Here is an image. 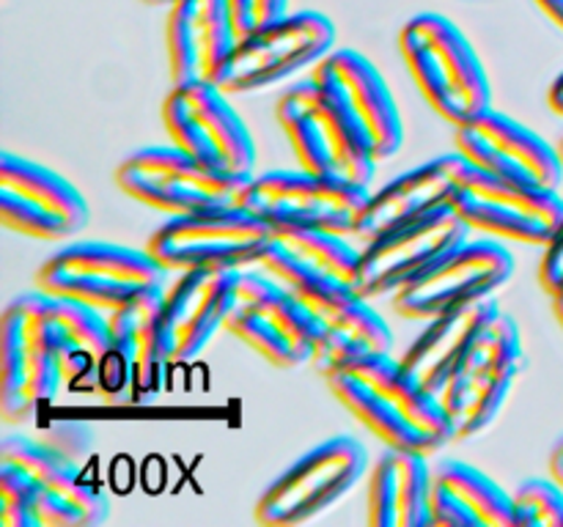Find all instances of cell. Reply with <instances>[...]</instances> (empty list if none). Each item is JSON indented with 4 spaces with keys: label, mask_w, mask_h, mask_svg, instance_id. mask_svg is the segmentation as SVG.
I'll return each mask as SVG.
<instances>
[{
    "label": "cell",
    "mask_w": 563,
    "mask_h": 527,
    "mask_svg": "<svg viewBox=\"0 0 563 527\" xmlns=\"http://www.w3.org/2000/svg\"><path fill=\"white\" fill-rule=\"evenodd\" d=\"M99 377V360L69 338L53 296L31 291L11 300L0 322V410L9 423L27 421L64 388Z\"/></svg>",
    "instance_id": "cell-1"
},
{
    "label": "cell",
    "mask_w": 563,
    "mask_h": 527,
    "mask_svg": "<svg viewBox=\"0 0 563 527\" xmlns=\"http://www.w3.org/2000/svg\"><path fill=\"white\" fill-rule=\"evenodd\" d=\"M335 399L388 448L438 453L456 431L438 395L390 351L346 362L328 377Z\"/></svg>",
    "instance_id": "cell-2"
},
{
    "label": "cell",
    "mask_w": 563,
    "mask_h": 527,
    "mask_svg": "<svg viewBox=\"0 0 563 527\" xmlns=\"http://www.w3.org/2000/svg\"><path fill=\"white\" fill-rule=\"evenodd\" d=\"M256 267L273 274L319 318L324 335L313 368L322 377H330L357 357L390 351L394 335H390L388 324L368 305L372 300L357 294L352 283H344L322 269L308 267L300 258L291 256L278 239L269 242Z\"/></svg>",
    "instance_id": "cell-3"
},
{
    "label": "cell",
    "mask_w": 563,
    "mask_h": 527,
    "mask_svg": "<svg viewBox=\"0 0 563 527\" xmlns=\"http://www.w3.org/2000/svg\"><path fill=\"white\" fill-rule=\"evenodd\" d=\"M399 49L434 113L462 126L493 110L487 69L465 33L443 14H418L401 27Z\"/></svg>",
    "instance_id": "cell-4"
},
{
    "label": "cell",
    "mask_w": 563,
    "mask_h": 527,
    "mask_svg": "<svg viewBox=\"0 0 563 527\" xmlns=\"http://www.w3.org/2000/svg\"><path fill=\"white\" fill-rule=\"evenodd\" d=\"M526 368L520 327L498 307L438 393L454 423L456 439L476 437L498 421Z\"/></svg>",
    "instance_id": "cell-5"
},
{
    "label": "cell",
    "mask_w": 563,
    "mask_h": 527,
    "mask_svg": "<svg viewBox=\"0 0 563 527\" xmlns=\"http://www.w3.org/2000/svg\"><path fill=\"white\" fill-rule=\"evenodd\" d=\"M174 274L148 250L110 242H77L60 247L36 274L38 291L110 313L137 294L168 285Z\"/></svg>",
    "instance_id": "cell-6"
},
{
    "label": "cell",
    "mask_w": 563,
    "mask_h": 527,
    "mask_svg": "<svg viewBox=\"0 0 563 527\" xmlns=\"http://www.w3.org/2000/svg\"><path fill=\"white\" fill-rule=\"evenodd\" d=\"M374 192L366 184L341 176L311 173V170H269L251 176L242 206L280 228H319L330 234H357L366 220Z\"/></svg>",
    "instance_id": "cell-7"
},
{
    "label": "cell",
    "mask_w": 563,
    "mask_h": 527,
    "mask_svg": "<svg viewBox=\"0 0 563 527\" xmlns=\"http://www.w3.org/2000/svg\"><path fill=\"white\" fill-rule=\"evenodd\" d=\"M251 176L212 168L174 143L137 148L115 170V181L126 195L168 217L242 206Z\"/></svg>",
    "instance_id": "cell-8"
},
{
    "label": "cell",
    "mask_w": 563,
    "mask_h": 527,
    "mask_svg": "<svg viewBox=\"0 0 563 527\" xmlns=\"http://www.w3.org/2000/svg\"><path fill=\"white\" fill-rule=\"evenodd\" d=\"M275 239V228L247 206L179 214L159 225L146 250L170 274L192 269H251Z\"/></svg>",
    "instance_id": "cell-9"
},
{
    "label": "cell",
    "mask_w": 563,
    "mask_h": 527,
    "mask_svg": "<svg viewBox=\"0 0 563 527\" xmlns=\"http://www.w3.org/2000/svg\"><path fill=\"white\" fill-rule=\"evenodd\" d=\"M368 472V450L357 439L330 437L291 461L256 500V522L297 527L339 505Z\"/></svg>",
    "instance_id": "cell-10"
},
{
    "label": "cell",
    "mask_w": 563,
    "mask_h": 527,
    "mask_svg": "<svg viewBox=\"0 0 563 527\" xmlns=\"http://www.w3.org/2000/svg\"><path fill=\"white\" fill-rule=\"evenodd\" d=\"M275 115L300 159V168L372 184L379 159L311 75L280 93Z\"/></svg>",
    "instance_id": "cell-11"
},
{
    "label": "cell",
    "mask_w": 563,
    "mask_h": 527,
    "mask_svg": "<svg viewBox=\"0 0 563 527\" xmlns=\"http://www.w3.org/2000/svg\"><path fill=\"white\" fill-rule=\"evenodd\" d=\"M225 329L278 368L313 366L324 335L319 318L262 267L240 269Z\"/></svg>",
    "instance_id": "cell-12"
},
{
    "label": "cell",
    "mask_w": 563,
    "mask_h": 527,
    "mask_svg": "<svg viewBox=\"0 0 563 527\" xmlns=\"http://www.w3.org/2000/svg\"><path fill=\"white\" fill-rule=\"evenodd\" d=\"M335 25L319 11L286 14L240 36L220 88L225 93H258L313 69L333 53Z\"/></svg>",
    "instance_id": "cell-13"
},
{
    "label": "cell",
    "mask_w": 563,
    "mask_h": 527,
    "mask_svg": "<svg viewBox=\"0 0 563 527\" xmlns=\"http://www.w3.org/2000/svg\"><path fill=\"white\" fill-rule=\"evenodd\" d=\"M465 159V157H462ZM451 206L484 234L504 242L548 247L563 223V198L559 190L515 184L484 173L465 159L460 170V190Z\"/></svg>",
    "instance_id": "cell-14"
},
{
    "label": "cell",
    "mask_w": 563,
    "mask_h": 527,
    "mask_svg": "<svg viewBox=\"0 0 563 527\" xmlns=\"http://www.w3.org/2000/svg\"><path fill=\"white\" fill-rule=\"evenodd\" d=\"M515 274V258L498 242L460 245L394 294V307L412 322H432L451 311L493 300Z\"/></svg>",
    "instance_id": "cell-15"
},
{
    "label": "cell",
    "mask_w": 563,
    "mask_h": 527,
    "mask_svg": "<svg viewBox=\"0 0 563 527\" xmlns=\"http://www.w3.org/2000/svg\"><path fill=\"white\" fill-rule=\"evenodd\" d=\"M174 146L229 173H253L256 143L229 102V93L207 80L179 82L163 104Z\"/></svg>",
    "instance_id": "cell-16"
},
{
    "label": "cell",
    "mask_w": 563,
    "mask_h": 527,
    "mask_svg": "<svg viewBox=\"0 0 563 527\" xmlns=\"http://www.w3.org/2000/svg\"><path fill=\"white\" fill-rule=\"evenodd\" d=\"M473 225L454 206L385 231L361 247L355 291L366 300L396 294L405 283L471 239Z\"/></svg>",
    "instance_id": "cell-17"
},
{
    "label": "cell",
    "mask_w": 563,
    "mask_h": 527,
    "mask_svg": "<svg viewBox=\"0 0 563 527\" xmlns=\"http://www.w3.org/2000/svg\"><path fill=\"white\" fill-rule=\"evenodd\" d=\"M0 220L31 239L64 242L86 228L91 209L64 176L5 152L0 157Z\"/></svg>",
    "instance_id": "cell-18"
},
{
    "label": "cell",
    "mask_w": 563,
    "mask_h": 527,
    "mask_svg": "<svg viewBox=\"0 0 563 527\" xmlns=\"http://www.w3.org/2000/svg\"><path fill=\"white\" fill-rule=\"evenodd\" d=\"M110 344L108 357L99 366V379L108 393L126 390L130 395L157 393L165 366L174 362L168 318H165V285L137 294L126 305L108 313Z\"/></svg>",
    "instance_id": "cell-19"
},
{
    "label": "cell",
    "mask_w": 563,
    "mask_h": 527,
    "mask_svg": "<svg viewBox=\"0 0 563 527\" xmlns=\"http://www.w3.org/2000/svg\"><path fill=\"white\" fill-rule=\"evenodd\" d=\"M311 77L324 88L352 130L377 159H390L405 146V124L388 82L366 55L355 49H333L319 60Z\"/></svg>",
    "instance_id": "cell-20"
},
{
    "label": "cell",
    "mask_w": 563,
    "mask_h": 527,
    "mask_svg": "<svg viewBox=\"0 0 563 527\" xmlns=\"http://www.w3.org/2000/svg\"><path fill=\"white\" fill-rule=\"evenodd\" d=\"M456 152L484 173L515 184L559 190L563 181L559 148L498 110L456 126Z\"/></svg>",
    "instance_id": "cell-21"
},
{
    "label": "cell",
    "mask_w": 563,
    "mask_h": 527,
    "mask_svg": "<svg viewBox=\"0 0 563 527\" xmlns=\"http://www.w3.org/2000/svg\"><path fill=\"white\" fill-rule=\"evenodd\" d=\"M240 33L229 0H176L168 5L165 49L174 86L207 80L220 86Z\"/></svg>",
    "instance_id": "cell-22"
},
{
    "label": "cell",
    "mask_w": 563,
    "mask_h": 527,
    "mask_svg": "<svg viewBox=\"0 0 563 527\" xmlns=\"http://www.w3.org/2000/svg\"><path fill=\"white\" fill-rule=\"evenodd\" d=\"M240 269H192L165 285V318L174 340V362H190L225 329L236 305Z\"/></svg>",
    "instance_id": "cell-23"
},
{
    "label": "cell",
    "mask_w": 563,
    "mask_h": 527,
    "mask_svg": "<svg viewBox=\"0 0 563 527\" xmlns=\"http://www.w3.org/2000/svg\"><path fill=\"white\" fill-rule=\"evenodd\" d=\"M462 154H445V157L429 159L407 173L396 176L394 181L377 190L368 203L366 220L357 234V245H368L385 231L421 220L438 209L451 206L456 190H460Z\"/></svg>",
    "instance_id": "cell-24"
},
{
    "label": "cell",
    "mask_w": 563,
    "mask_h": 527,
    "mask_svg": "<svg viewBox=\"0 0 563 527\" xmlns=\"http://www.w3.org/2000/svg\"><path fill=\"white\" fill-rule=\"evenodd\" d=\"M368 525H432V464L418 450L388 448L368 475Z\"/></svg>",
    "instance_id": "cell-25"
},
{
    "label": "cell",
    "mask_w": 563,
    "mask_h": 527,
    "mask_svg": "<svg viewBox=\"0 0 563 527\" xmlns=\"http://www.w3.org/2000/svg\"><path fill=\"white\" fill-rule=\"evenodd\" d=\"M432 525L515 527V500L493 478L465 461H434Z\"/></svg>",
    "instance_id": "cell-26"
},
{
    "label": "cell",
    "mask_w": 563,
    "mask_h": 527,
    "mask_svg": "<svg viewBox=\"0 0 563 527\" xmlns=\"http://www.w3.org/2000/svg\"><path fill=\"white\" fill-rule=\"evenodd\" d=\"M498 307L500 305L493 296V300L473 302V305L460 307V311H451L445 316L432 318V322H427V329L412 340L410 349L401 357V362L416 373L418 382L429 393L438 395L443 390V384L449 382L451 373H454V368L460 366L465 351L471 349L473 340L478 338L484 324L495 316Z\"/></svg>",
    "instance_id": "cell-27"
},
{
    "label": "cell",
    "mask_w": 563,
    "mask_h": 527,
    "mask_svg": "<svg viewBox=\"0 0 563 527\" xmlns=\"http://www.w3.org/2000/svg\"><path fill=\"white\" fill-rule=\"evenodd\" d=\"M110 516V500L91 483L80 464H69L36 481L31 500V527H88Z\"/></svg>",
    "instance_id": "cell-28"
},
{
    "label": "cell",
    "mask_w": 563,
    "mask_h": 527,
    "mask_svg": "<svg viewBox=\"0 0 563 527\" xmlns=\"http://www.w3.org/2000/svg\"><path fill=\"white\" fill-rule=\"evenodd\" d=\"M275 239L308 267L322 269V272L355 285L357 267H361V245L350 236L319 228H280L275 231Z\"/></svg>",
    "instance_id": "cell-29"
},
{
    "label": "cell",
    "mask_w": 563,
    "mask_h": 527,
    "mask_svg": "<svg viewBox=\"0 0 563 527\" xmlns=\"http://www.w3.org/2000/svg\"><path fill=\"white\" fill-rule=\"evenodd\" d=\"M515 527H563V486L533 478L515 494Z\"/></svg>",
    "instance_id": "cell-30"
},
{
    "label": "cell",
    "mask_w": 563,
    "mask_h": 527,
    "mask_svg": "<svg viewBox=\"0 0 563 527\" xmlns=\"http://www.w3.org/2000/svg\"><path fill=\"white\" fill-rule=\"evenodd\" d=\"M42 442H47L55 453L66 456L69 461L75 464H86L88 459L93 456V431L86 426V423H75V421H66V423H53V426L44 428Z\"/></svg>",
    "instance_id": "cell-31"
},
{
    "label": "cell",
    "mask_w": 563,
    "mask_h": 527,
    "mask_svg": "<svg viewBox=\"0 0 563 527\" xmlns=\"http://www.w3.org/2000/svg\"><path fill=\"white\" fill-rule=\"evenodd\" d=\"M229 5L240 36H247V33L289 14V0H229Z\"/></svg>",
    "instance_id": "cell-32"
},
{
    "label": "cell",
    "mask_w": 563,
    "mask_h": 527,
    "mask_svg": "<svg viewBox=\"0 0 563 527\" xmlns=\"http://www.w3.org/2000/svg\"><path fill=\"white\" fill-rule=\"evenodd\" d=\"M539 278H542V285L553 296L563 291V223L553 234V239L548 242V247H544L542 267H539Z\"/></svg>",
    "instance_id": "cell-33"
},
{
    "label": "cell",
    "mask_w": 563,
    "mask_h": 527,
    "mask_svg": "<svg viewBox=\"0 0 563 527\" xmlns=\"http://www.w3.org/2000/svg\"><path fill=\"white\" fill-rule=\"evenodd\" d=\"M550 475L563 486V437L550 450Z\"/></svg>",
    "instance_id": "cell-34"
},
{
    "label": "cell",
    "mask_w": 563,
    "mask_h": 527,
    "mask_svg": "<svg viewBox=\"0 0 563 527\" xmlns=\"http://www.w3.org/2000/svg\"><path fill=\"white\" fill-rule=\"evenodd\" d=\"M548 99H550V108H553V113L561 115V119H563V71L559 77H555L553 86H550Z\"/></svg>",
    "instance_id": "cell-35"
},
{
    "label": "cell",
    "mask_w": 563,
    "mask_h": 527,
    "mask_svg": "<svg viewBox=\"0 0 563 527\" xmlns=\"http://www.w3.org/2000/svg\"><path fill=\"white\" fill-rule=\"evenodd\" d=\"M537 5L563 31V0H537Z\"/></svg>",
    "instance_id": "cell-36"
},
{
    "label": "cell",
    "mask_w": 563,
    "mask_h": 527,
    "mask_svg": "<svg viewBox=\"0 0 563 527\" xmlns=\"http://www.w3.org/2000/svg\"><path fill=\"white\" fill-rule=\"evenodd\" d=\"M553 307H555V316H559V322L563 327V291H561V294L553 296Z\"/></svg>",
    "instance_id": "cell-37"
},
{
    "label": "cell",
    "mask_w": 563,
    "mask_h": 527,
    "mask_svg": "<svg viewBox=\"0 0 563 527\" xmlns=\"http://www.w3.org/2000/svg\"><path fill=\"white\" fill-rule=\"evenodd\" d=\"M141 3H146V5H174L176 0H141Z\"/></svg>",
    "instance_id": "cell-38"
},
{
    "label": "cell",
    "mask_w": 563,
    "mask_h": 527,
    "mask_svg": "<svg viewBox=\"0 0 563 527\" xmlns=\"http://www.w3.org/2000/svg\"><path fill=\"white\" fill-rule=\"evenodd\" d=\"M559 154H561V159H563V137H561V143H559Z\"/></svg>",
    "instance_id": "cell-39"
}]
</instances>
